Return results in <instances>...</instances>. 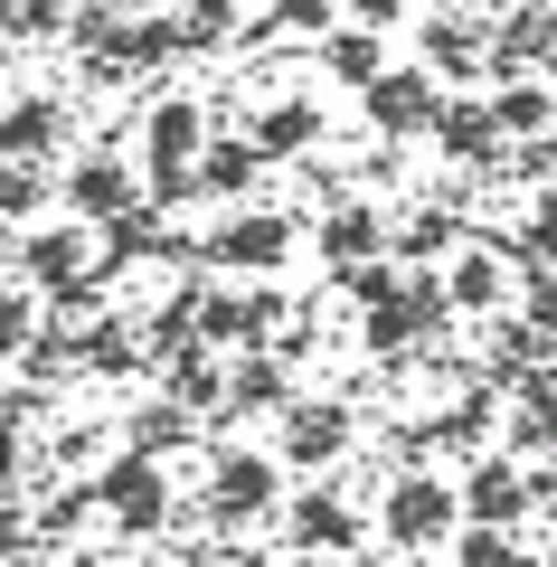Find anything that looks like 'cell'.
Here are the masks:
<instances>
[{"label": "cell", "mask_w": 557, "mask_h": 567, "mask_svg": "<svg viewBox=\"0 0 557 567\" xmlns=\"http://www.w3.org/2000/svg\"><path fill=\"white\" fill-rule=\"evenodd\" d=\"M189 181H199V199H218V208H246L265 181H275V162H265V152H256L246 133H227V142H199Z\"/></svg>", "instance_id": "cell-17"}, {"label": "cell", "mask_w": 557, "mask_h": 567, "mask_svg": "<svg viewBox=\"0 0 557 567\" xmlns=\"http://www.w3.org/2000/svg\"><path fill=\"white\" fill-rule=\"evenodd\" d=\"M199 435V416L189 406H171V398H142V406H123V445L133 454H152V464H171L179 445Z\"/></svg>", "instance_id": "cell-28"}, {"label": "cell", "mask_w": 557, "mask_h": 567, "mask_svg": "<svg viewBox=\"0 0 557 567\" xmlns=\"http://www.w3.org/2000/svg\"><path fill=\"white\" fill-rule=\"evenodd\" d=\"M501 406H510V416H501V435H510V454H557V369H529V379H510L501 388Z\"/></svg>", "instance_id": "cell-20"}, {"label": "cell", "mask_w": 557, "mask_h": 567, "mask_svg": "<svg viewBox=\"0 0 557 567\" xmlns=\"http://www.w3.org/2000/svg\"><path fill=\"white\" fill-rule=\"evenodd\" d=\"M275 502H283V464H275V454H256V445H218V454H208V492H199V520L208 529L237 539V529H256Z\"/></svg>", "instance_id": "cell-2"}, {"label": "cell", "mask_w": 557, "mask_h": 567, "mask_svg": "<svg viewBox=\"0 0 557 567\" xmlns=\"http://www.w3.org/2000/svg\"><path fill=\"white\" fill-rule=\"evenodd\" d=\"M444 558H454V567H510V558H519V529H482V520H463L454 539H444Z\"/></svg>", "instance_id": "cell-38"}, {"label": "cell", "mask_w": 557, "mask_h": 567, "mask_svg": "<svg viewBox=\"0 0 557 567\" xmlns=\"http://www.w3.org/2000/svg\"><path fill=\"white\" fill-rule=\"evenodd\" d=\"M454 529H463L454 473H435V464L388 473V492H379V539H388V548H406V558H435V548L454 539Z\"/></svg>", "instance_id": "cell-1"}, {"label": "cell", "mask_w": 557, "mask_h": 567, "mask_svg": "<svg viewBox=\"0 0 557 567\" xmlns=\"http://www.w3.org/2000/svg\"><path fill=\"white\" fill-rule=\"evenodd\" d=\"M425 142H435L463 181H501V162H510V133L492 123V95H473V85H444L435 133H425Z\"/></svg>", "instance_id": "cell-4"}, {"label": "cell", "mask_w": 557, "mask_h": 567, "mask_svg": "<svg viewBox=\"0 0 557 567\" xmlns=\"http://www.w3.org/2000/svg\"><path fill=\"white\" fill-rule=\"evenodd\" d=\"M302 388H293V360L283 350H237V369H227V406L218 425H246V416H283Z\"/></svg>", "instance_id": "cell-15"}, {"label": "cell", "mask_w": 557, "mask_h": 567, "mask_svg": "<svg viewBox=\"0 0 557 567\" xmlns=\"http://www.w3.org/2000/svg\"><path fill=\"white\" fill-rule=\"evenodd\" d=\"M350 20L359 29H398V20H416V0H350Z\"/></svg>", "instance_id": "cell-44"}, {"label": "cell", "mask_w": 557, "mask_h": 567, "mask_svg": "<svg viewBox=\"0 0 557 567\" xmlns=\"http://www.w3.org/2000/svg\"><path fill=\"white\" fill-rule=\"evenodd\" d=\"M95 454H104V425H66V435H58V464L66 473H95Z\"/></svg>", "instance_id": "cell-43"}, {"label": "cell", "mask_w": 557, "mask_h": 567, "mask_svg": "<svg viewBox=\"0 0 557 567\" xmlns=\"http://www.w3.org/2000/svg\"><path fill=\"white\" fill-rule=\"evenodd\" d=\"M199 142H208L199 95H152L142 104V162H199Z\"/></svg>", "instance_id": "cell-22"}, {"label": "cell", "mask_w": 557, "mask_h": 567, "mask_svg": "<svg viewBox=\"0 0 557 567\" xmlns=\"http://www.w3.org/2000/svg\"><path fill=\"white\" fill-rule=\"evenodd\" d=\"M58 548L39 539V511H29V492H0V567H48Z\"/></svg>", "instance_id": "cell-31"}, {"label": "cell", "mask_w": 557, "mask_h": 567, "mask_svg": "<svg viewBox=\"0 0 557 567\" xmlns=\"http://www.w3.org/2000/svg\"><path fill=\"white\" fill-rule=\"evenodd\" d=\"M416 66L435 85H482V20H463V10L416 20Z\"/></svg>", "instance_id": "cell-18"}, {"label": "cell", "mask_w": 557, "mask_h": 567, "mask_svg": "<svg viewBox=\"0 0 557 567\" xmlns=\"http://www.w3.org/2000/svg\"><path fill=\"white\" fill-rule=\"evenodd\" d=\"M283 567H350V558H331V548H293Z\"/></svg>", "instance_id": "cell-48"}, {"label": "cell", "mask_w": 557, "mask_h": 567, "mask_svg": "<svg viewBox=\"0 0 557 567\" xmlns=\"http://www.w3.org/2000/svg\"><path fill=\"white\" fill-rule=\"evenodd\" d=\"M199 341L246 350V293H218V284H208V293H199Z\"/></svg>", "instance_id": "cell-41"}, {"label": "cell", "mask_w": 557, "mask_h": 567, "mask_svg": "<svg viewBox=\"0 0 557 567\" xmlns=\"http://www.w3.org/2000/svg\"><path fill=\"white\" fill-rule=\"evenodd\" d=\"M58 567H114V548H58Z\"/></svg>", "instance_id": "cell-46"}, {"label": "cell", "mask_w": 557, "mask_h": 567, "mask_svg": "<svg viewBox=\"0 0 557 567\" xmlns=\"http://www.w3.org/2000/svg\"><path fill=\"white\" fill-rule=\"evenodd\" d=\"M454 246H463V199H454V189L406 199L398 218H388V256H398V265H444Z\"/></svg>", "instance_id": "cell-13"}, {"label": "cell", "mask_w": 557, "mask_h": 567, "mask_svg": "<svg viewBox=\"0 0 557 567\" xmlns=\"http://www.w3.org/2000/svg\"><path fill=\"white\" fill-rule=\"evenodd\" d=\"M321 133H331V114H321L312 95H265L256 114H246V142H256L265 162H312Z\"/></svg>", "instance_id": "cell-14"}, {"label": "cell", "mask_w": 557, "mask_h": 567, "mask_svg": "<svg viewBox=\"0 0 557 567\" xmlns=\"http://www.w3.org/2000/svg\"><path fill=\"white\" fill-rule=\"evenodd\" d=\"M454 502H463V520H482V529H519L529 520V464L519 454H463V473H454Z\"/></svg>", "instance_id": "cell-11"}, {"label": "cell", "mask_w": 557, "mask_h": 567, "mask_svg": "<svg viewBox=\"0 0 557 567\" xmlns=\"http://www.w3.org/2000/svg\"><path fill=\"white\" fill-rule=\"evenodd\" d=\"M538 558H548V567H557V529H548V548H538Z\"/></svg>", "instance_id": "cell-52"}, {"label": "cell", "mask_w": 557, "mask_h": 567, "mask_svg": "<svg viewBox=\"0 0 557 567\" xmlns=\"http://www.w3.org/2000/svg\"><path fill=\"white\" fill-rule=\"evenodd\" d=\"M0 39H10V48L66 39V0H0Z\"/></svg>", "instance_id": "cell-37"}, {"label": "cell", "mask_w": 557, "mask_h": 567, "mask_svg": "<svg viewBox=\"0 0 557 567\" xmlns=\"http://www.w3.org/2000/svg\"><path fill=\"white\" fill-rule=\"evenodd\" d=\"M39 331V293L20 275H0V360H20V341Z\"/></svg>", "instance_id": "cell-39"}, {"label": "cell", "mask_w": 557, "mask_h": 567, "mask_svg": "<svg viewBox=\"0 0 557 567\" xmlns=\"http://www.w3.org/2000/svg\"><path fill=\"white\" fill-rule=\"evenodd\" d=\"M444 275V303H454V322H492V312H510V265H501V237L492 227H463V246L435 265Z\"/></svg>", "instance_id": "cell-6"}, {"label": "cell", "mask_w": 557, "mask_h": 567, "mask_svg": "<svg viewBox=\"0 0 557 567\" xmlns=\"http://www.w3.org/2000/svg\"><path fill=\"white\" fill-rule=\"evenodd\" d=\"M331 284L350 293L359 312H369V303H388V293L406 284V265H398V256H350V265H331Z\"/></svg>", "instance_id": "cell-36"}, {"label": "cell", "mask_w": 557, "mask_h": 567, "mask_svg": "<svg viewBox=\"0 0 557 567\" xmlns=\"http://www.w3.org/2000/svg\"><path fill=\"white\" fill-rule=\"evenodd\" d=\"M10 246H20V218H0V256H10Z\"/></svg>", "instance_id": "cell-50"}, {"label": "cell", "mask_w": 557, "mask_h": 567, "mask_svg": "<svg viewBox=\"0 0 557 567\" xmlns=\"http://www.w3.org/2000/svg\"><path fill=\"white\" fill-rule=\"evenodd\" d=\"M58 152H66V104L58 95L29 85V95L0 104V162H58Z\"/></svg>", "instance_id": "cell-19"}, {"label": "cell", "mask_w": 557, "mask_h": 567, "mask_svg": "<svg viewBox=\"0 0 557 567\" xmlns=\"http://www.w3.org/2000/svg\"><path fill=\"white\" fill-rule=\"evenodd\" d=\"M171 567H227V539H208V548H179Z\"/></svg>", "instance_id": "cell-45"}, {"label": "cell", "mask_w": 557, "mask_h": 567, "mask_svg": "<svg viewBox=\"0 0 557 567\" xmlns=\"http://www.w3.org/2000/svg\"><path fill=\"white\" fill-rule=\"evenodd\" d=\"M58 199H66V218H85V227H104V218H123V208L142 199V171L123 162L114 142H85L76 162L58 171Z\"/></svg>", "instance_id": "cell-9"}, {"label": "cell", "mask_w": 557, "mask_h": 567, "mask_svg": "<svg viewBox=\"0 0 557 567\" xmlns=\"http://www.w3.org/2000/svg\"><path fill=\"white\" fill-rule=\"evenodd\" d=\"M20 369H29V388H58V379H76V331L66 322H39L20 341Z\"/></svg>", "instance_id": "cell-33"}, {"label": "cell", "mask_w": 557, "mask_h": 567, "mask_svg": "<svg viewBox=\"0 0 557 567\" xmlns=\"http://www.w3.org/2000/svg\"><path fill=\"white\" fill-rule=\"evenodd\" d=\"M350 567H435V558H406V548H388V558H350Z\"/></svg>", "instance_id": "cell-49"}, {"label": "cell", "mask_w": 557, "mask_h": 567, "mask_svg": "<svg viewBox=\"0 0 557 567\" xmlns=\"http://www.w3.org/2000/svg\"><path fill=\"white\" fill-rule=\"evenodd\" d=\"M312 58H321V76H331V85H350V95H359V85H369V76L388 66V29H359V20H340L331 39L312 48Z\"/></svg>", "instance_id": "cell-26"}, {"label": "cell", "mask_w": 557, "mask_h": 567, "mask_svg": "<svg viewBox=\"0 0 557 567\" xmlns=\"http://www.w3.org/2000/svg\"><path fill=\"white\" fill-rule=\"evenodd\" d=\"M510 567H548V558H538V548H519V558H510Z\"/></svg>", "instance_id": "cell-51"}, {"label": "cell", "mask_w": 557, "mask_h": 567, "mask_svg": "<svg viewBox=\"0 0 557 567\" xmlns=\"http://www.w3.org/2000/svg\"><path fill=\"white\" fill-rule=\"evenodd\" d=\"M312 246H321V265L388 256V218H379L369 199H331V208H321V227H312Z\"/></svg>", "instance_id": "cell-25"}, {"label": "cell", "mask_w": 557, "mask_h": 567, "mask_svg": "<svg viewBox=\"0 0 557 567\" xmlns=\"http://www.w3.org/2000/svg\"><path fill=\"white\" fill-rule=\"evenodd\" d=\"M227 567H283V558H265V548H246V539H227Z\"/></svg>", "instance_id": "cell-47"}, {"label": "cell", "mask_w": 557, "mask_h": 567, "mask_svg": "<svg viewBox=\"0 0 557 567\" xmlns=\"http://www.w3.org/2000/svg\"><path fill=\"white\" fill-rule=\"evenodd\" d=\"M161 227H171V218H161L152 199H133L123 218H104V227H95V275L123 284L133 265H161Z\"/></svg>", "instance_id": "cell-21"}, {"label": "cell", "mask_w": 557, "mask_h": 567, "mask_svg": "<svg viewBox=\"0 0 557 567\" xmlns=\"http://www.w3.org/2000/svg\"><path fill=\"white\" fill-rule=\"evenodd\" d=\"M519 246H529V265H557V181L529 189V208H519Z\"/></svg>", "instance_id": "cell-40"}, {"label": "cell", "mask_w": 557, "mask_h": 567, "mask_svg": "<svg viewBox=\"0 0 557 567\" xmlns=\"http://www.w3.org/2000/svg\"><path fill=\"white\" fill-rule=\"evenodd\" d=\"M435 104H444V85L425 66H379V76L359 85V114H369L379 142H425L435 133Z\"/></svg>", "instance_id": "cell-8"}, {"label": "cell", "mask_w": 557, "mask_h": 567, "mask_svg": "<svg viewBox=\"0 0 557 567\" xmlns=\"http://www.w3.org/2000/svg\"><path fill=\"white\" fill-rule=\"evenodd\" d=\"M123 10H161V0H123Z\"/></svg>", "instance_id": "cell-53"}, {"label": "cell", "mask_w": 557, "mask_h": 567, "mask_svg": "<svg viewBox=\"0 0 557 567\" xmlns=\"http://www.w3.org/2000/svg\"><path fill=\"white\" fill-rule=\"evenodd\" d=\"M350 435H359V416L340 398H293L275 416V464L283 473H331L340 454H350Z\"/></svg>", "instance_id": "cell-7"}, {"label": "cell", "mask_w": 557, "mask_h": 567, "mask_svg": "<svg viewBox=\"0 0 557 567\" xmlns=\"http://www.w3.org/2000/svg\"><path fill=\"white\" fill-rule=\"evenodd\" d=\"M85 265H95V227L85 218H29L20 227V246H10V256H0V275H20L29 293H58V284H76Z\"/></svg>", "instance_id": "cell-5"}, {"label": "cell", "mask_w": 557, "mask_h": 567, "mask_svg": "<svg viewBox=\"0 0 557 567\" xmlns=\"http://www.w3.org/2000/svg\"><path fill=\"white\" fill-rule=\"evenodd\" d=\"M161 398L189 406L199 425H218V406H227V369L208 360V341H189V350H171V360H161Z\"/></svg>", "instance_id": "cell-23"}, {"label": "cell", "mask_w": 557, "mask_h": 567, "mask_svg": "<svg viewBox=\"0 0 557 567\" xmlns=\"http://www.w3.org/2000/svg\"><path fill=\"white\" fill-rule=\"evenodd\" d=\"M293 208H256L246 199L227 227H208V265H227V275H283V256H293Z\"/></svg>", "instance_id": "cell-10"}, {"label": "cell", "mask_w": 557, "mask_h": 567, "mask_svg": "<svg viewBox=\"0 0 557 567\" xmlns=\"http://www.w3.org/2000/svg\"><path fill=\"white\" fill-rule=\"evenodd\" d=\"M548 360H557V341L529 322V312H492V322H482L473 379H482V388H510V379H529V369H548Z\"/></svg>", "instance_id": "cell-16"}, {"label": "cell", "mask_w": 557, "mask_h": 567, "mask_svg": "<svg viewBox=\"0 0 557 567\" xmlns=\"http://www.w3.org/2000/svg\"><path fill=\"white\" fill-rule=\"evenodd\" d=\"M142 360H152V350H142V331L123 322V312H95V322L76 331V369H95V379H133Z\"/></svg>", "instance_id": "cell-27"}, {"label": "cell", "mask_w": 557, "mask_h": 567, "mask_svg": "<svg viewBox=\"0 0 557 567\" xmlns=\"http://www.w3.org/2000/svg\"><path fill=\"white\" fill-rule=\"evenodd\" d=\"M58 199V162H0V218H39V208Z\"/></svg>", "instance_id": "cell-32"}, {"label": "cell", "mask_w": 557, "mask_h": 567, "mask_svg": "<svg viewBox=\"0 0 557 567\" xmlns=\"http://www.w3.org/2000/svg\"><path fill=\"white\" fill-rule=\"evenodd\" d=\"M283 539H293V548H331V558H359L369 520L350 511L340 483H302V492H283Z\"/></svg>", "instance_id": "cell-12"}, {"label": "cell", "mask_w": 557, "mask_h": 567, "mask_svg": "<svg viewBox=\"0 0 557 567\" xmlns=\"http://www.w3.org/2000/svg\"><path fill=\"white\" fill-rule=\"evenodd\" d=\"M123 0H66V39L85 48V58H114V39H123Z\"/></svg>", "instance_id": "cell-35"}, {"label": "cell", "mask_w": 557, "mask_h": 567, "mask_svg": "<svg viewBox=\"0 0 557 567\" xmlns=\"http://www.w3.org/2000/svg\"><path fill=\"white\" fill-rule=\"evenodd\" d=\"M95 502H104V520H114V539H161V529L179 520L171 473H161L152 454H133V445H123L114 464H95Z\"/></svg>", "instance_id": "cell-3"}, {"label": "cell", "mask_w": 557, "mask_h": 567, "mask_svg": "<svg viewBox=\"0 0 557 567\" xmlns=\"http://www.w3.org/2000/svg\"><path fill=\"white\" fill-rule=\"evenodd\" d=\"M492 123H501L510 142L548 133V123H557V85H548V76H510V85H492Z\"/></svg>", "instance_id": "cell-30"}, {"label": "cell", "mask_w": 557, "mask_h": 567, "mask_svg": "<svg viewBox=\"0 0 557 567\" xmlns=\"http://www.w3.org/2000/svg\"><path fill=\"white\" fill-rule=\"evenodd\" d=\"M29 511H39V539H48V548H85V529L104 520V502H95V473H66V483H48Z\"/></svg>", "instance_id": "cell-24"}, {"label": "cell", "mask_w": 557, "mask_h": 567, "mask_svg": "<svg viewBox=\"0 0 557 567\" xmlns=\"http://www.w3.org/2000/svg\"><path fill=\"white\" fill-rule=\"evenodd\" d=\"M265 29H275V39H302V48H321L340 29V0H265ZM256 29V39H265Z\"/></svg>", "instance_id": "cell-34"}, {"label": "cell", "mask_w": 557, "mask_h": 567, "mask_svg": "<svg viewBox=\"0 0 557 567\" xmlns=\"http://www.w3.org/2000/svg\"><path fill=\"white\" fill-rule=\"evenodd\" d=\"M171 29H179V58H227V48L246 39L237 0H179V10H171Z\"/></svg>", "instance_id": "cell-29"}, {"label": "cell", "mask_w": 557, "mask_h": 567, "mask_svg": "<svg viewBox=\"0 0 557 567\" xmlns=\"http://www.w3.org/2000/svg\"><path fill=\"white\" fill-rule=\"evenodd\" d=\"M510 293H519L510 312H529V322H538V331H548V341H557V265H529V275H519Z\"/></svg>", "instance_id": "cell-42"}]
</instances>
